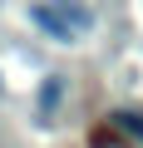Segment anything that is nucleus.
<instances>
[{"label":"nucleus","mask_w":143,"mask_h":148,"mask_svg":"<svg viewBox=\"0 0 143 148\" xmlns=\"http://www.w3.org/2000/svg\"><path fill=\"white\" fill-rule=\"evenodd\" d=\"M30 25L35 30H44L54 45H74L84 30H94V10H84V5H59V0H40V5H30Z\"/></svg>","instance_id":"nucleus-1"},{"label":"nucleus","mask_w":143,"mask_h":148,"mask_svg":"<svg viewBox=\"0 0 143 148\" xmlns=\"http://www.w3.org/2000/svg\"><path fill=\"white\" fill-rule=\"evenodd\" d=\"M59 104H64V74H49V79L40 84V94H35V109H40V119L49 123Z\"/></svg>","instance_id":"nucleus-2"},{"label":"nucleus","mask_w":143,"mask_h":148,"mask_svg":"<svg viewBox=\"0 0 143 148\" xmlns=\"http://www.w3.org/2000/svg\"><path fill=\"white\" fill-rule=\"evenodd\" d=\"M109 119H114V128H123V133H133V138L143 143V114H138V109H114Z\"/></svg>","instance_id":"nucleus-3"},{"label":"nucleus","mask_w":143,"mask_h":148,"mask_svg":"<svg viewBox=\"0 0 143 148\" xmlns=\"http://www.w3.org/2000/svg\"><path fill=\"white\" fill-rule=\"evenodd\" d=\"M94 148H128V143H123V138H114V133H99V138H94Z\"/></svg>","instance_id":"nucleus-4"},{"label":"nucleus","mask_w":143,"mask_h":148,"mask_svg":"<svg viewBox=\"0 0 143 148\" xmlns=\"http://www.w3.org/2000/svg\"><path fill=\"white\" fill-rule=\"evenodd\" d=\"M0 89H5V79H0Z\"/></svg>","instance_id":"nucleus-5"}]
</instances>
